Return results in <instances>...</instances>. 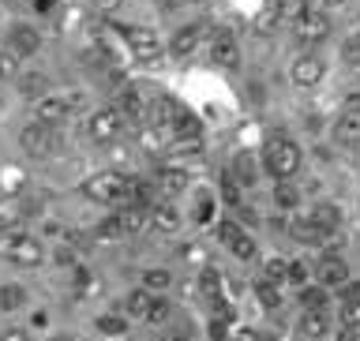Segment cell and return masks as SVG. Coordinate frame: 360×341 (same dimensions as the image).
Returning <instances> with one entry per match:
<instances>
[{
  "label": "cell",
  "mask_w": 360,
  "mask_h": 341,
  "mask_svg": "<svg viewBox=\"0 0 360 341\" xmlns=\"http://www.w3.org/2000/svg\"><path fill=\"white\" fill-rule=\"evenodd\" d=\"M150 229L173 236V233L180 229V210L173 207V202H165V199L154 202V207H150Z\"/></svg>",
  "instance_id": "cell-18"
},
{
  "label": "cell",
  "mask_w": 360,
  "mask_h": 341,
  "mask_svg": "<svg viewBox=\"0 0 360 341\" xmlns=\"http://www.w3.org/2000/svg\"><path fill=\"white\" fill-rule=\"evenodd\" d=\"M274 207L278 210H297L300 207V188H292L289 180H278L274 184Z\"/></svg>",
  "instance_id": "cell-27"
},
{
  "label": "cell",
  "mask_w": 360,
  "mask_h": 341,
  "mask_svg": "<svg viewBox=\"0 0 360 341\" xmlns=\"http://www.w3.org/2000/svg\"><path fill=\"white\" fill-rule=\"evenodd\" d=\"M259 180V157L255 154H236L233 157V184L236 188H255Z\"/></svg>",
  "instance_id": "cell-21"
},
{
  "label": "cell",
  "mask_w": 360,
  "mask_h": 341,
  "mask_svg": "<svg viewBox=\"0 0 360 341\" xmlns=\"http://www.w3.org/2000/svg\"><path fill=\"white\" fill-rule=\"evenodd\" d=\"M94 4V11H101V15H112V11H120L124 0H90Z\"/></svg>",
  "instance_id": "cell-42"
},
{
  "label": "cell",
  "mask_w": 360,
  "mask_h": 341,
  "mask_svg": "<svg viewBox=\"0 0 360 341\" xmlns=\"http://www.w3.org/2000/svg\"><path fill=\"white\" fill-rule=\"evenodd\" d=\"M4 255H8V263H15L22 270H34V266L45 263V247H41L38 236H30V233H11L4 240Z\"/></svg>",
  "instance_id": "cell-4"
},
{
  "label": "cell",
  "mask_w": 360,
  "mask_h": 341,
  "mask_svg": "<svg viewBox=\"0 0 360 341\" xmlns=\"http://www.w3.org/2000/svg\"><path fill=\"white\" fill-rule=\"evenodd\" d=\"M117 225H120L124 236H139V233L150 229V210L146 207H124L117 214Z\"/></svg>",
  "instance_id": "cell-17"
},
{
  "label": "cell",
  "mask_w": 360,
  "mask_h": 341,
  "mask_svg": "<svg viewBox=\"0 0 360 341\" xmlns=\"http://www.w3.org/2000/svg\"><path fill=\"white\" fill-rule=\"evenodd\" d=\"M297 330H300L304 341H323L326 334H330V315H326V311H304L300 323H297Z\"/></svg>",
  "instance_id": "cell-19"
},
{
  "label": "cell",
  "mask_w": 360,
  "mask_h": 341,
  "mask_svg": "<svg viewBox=\"0 0 360 341\" xmlns=\"http://www.w3.org/2000/svg\"><path fill=\"white\" fill-rule=\"evenodd\" d=\"M202 38H207V27H202V22H188V27H180L173 38H169V53L184 60V56H191L202 45Z\"/></svg>",
  "instance_id": "cell-13"
},
{
  "label": "cell",
  "mask_w": 360,
  "mask_h": 341,
  "mask_svg": "<svg viewBox=\"0 0 360 341\" xmlns=\"http://www.w3.org/2000/svg\"><path fill=\"white\" fill-rule=\"evenodd\" d=\"M311 4H319L323 11H338V8H345L349 0H311Z\"/></svg>",
  "instance_id": "cell-44"
},
{
  "label": "cell",
  "mask_w": 360,
  "mask_h": 341,
  "mask_svg": "<svg viewBox=\"0 0 360 341\" xmlns=\"http://www.w3.org/2000/svg\"><path fill=\"white\" fill-rule=\"evenodd\" d=\"M334 143L338 146H360V109H345L334 120Z\"/></svg>",
  "instance_id": "cell-16"
},
{
  "label": "cell",
  "mask_w": 360,
  "mask_h": 341,
  "mask_svg": "<svg viewBox=\"0 0 360 341\" xmlns=\"http://www.w3.org/2000/svg\"><path fill=\"white\" fill-rule=\"evenodd\" d=\"M154 191H162L165 202L180 195V191H188V169H180V165H165V169H158V176H154Z\"/></svg>",
  "instance_id": "cell-14"
},
{
  "label": "cell",
  "mask_w": 360,
  "mask_h": 341,
  "mask_svg": "<svg viewBox=\"0 0 360 341\" xmlns=\"http://www.w3.org/2000/svg\"><path fill=\"white\" fill-rule=\"evenodd\" d=\"M146 105H150V101L143 98V90L128 86V90L120 94V105H117V112H120V117H128V120H135V124H143V120H146Z\"/></svg>",
  "instance_id": "cell-22"
},
{
  "label": "cell",
  "mask_w": 360,
  "mask_h": 341,
  "mask_svg": "<svg viewBox=\"0 0 360 341\" xmlns=\"http://www.w3.org/2000/svg\"><path fill=\"white\" fill-rule=\"evenodd\" d=\"M4 49H11L19 60L38 56V53H41V34H38V27H30V22H15V27L8 30V45H4Z\"/></svg>",
  "instance_id": "cell-11"
},
{
  "label": "cell",
  "mask_w": 360,
  "mask_h": 341,
  "mask_svg": "<svg viewBox=\"0 0 360 341\" xmlns=\"http://www.w3.org/2000/svg\"><path fill=\"white\" fill-rule=\"evenodd\" d=\"M83 195L90 202H101V207H120V202L128 199V176L117 173V169L94 173L90 180H83Z\"/></svg>",
  "instance_id": "cell-3"
},
{
  "label": "cell",
  "mask_w": 360,
  "mask_h": 341,
  "mask_svg": "<svg viewBox=\"0 0 360 341\" xmlns=\"http://www.w3.org/2000/svg\"><path fill=\"white\" fill-rule=\"evenodd\" d=\"M342 326H349V330H360V300H349V304H345Z\"/></svg>",
  "instance_id": "cell-41"
},
{
  "label": "cell",
  "mask_w": 360,
  "mask_h": 341,
  "mask_svg": "<svg viewBox=\"0 0 360 341\" xmlns=\"http://www.w3.org/2000/svg\"><path fill=\"white\" fill-rule=\"evenodd\" d=\"M98 240L101 244H117V240H124V233H120V225H117V218H105V221H101L98 225Z\"/></svg>",
  "instance_id": "cell-39"
},
{
  "label": "cell",
  "mask_w": 360,
  "mask_h": 341,
  "mask_svg": "<svg viewBox=\"0 0 360 341\" xmlns=\"http://www.w3.org/2000/svg\"><path fill=\"white\" fill-rule=\"evenodd\" d=\"M120 131H124V117H120L117 109H98V112H90V120H86L90 143L109 146V143L120 139Z\"/></svg>",
  "instance_id": "cell-5"
},
{
  "label": "cell",
  "mask_w": 360,
  "mask_h": 341,
  "mask_svg": "<svg viewBox=\"0 0 360 341\" xmlns=\"http://www.w3.org/2000/svg\"><path fill=\"white\" fill-rule=\"evenodd\" d=\"M285 281H289V285H297V289H304V285L311 281L308 263H289V266H285Z\"/></svg>",
  "instance_id": "cell-38"
},
{
  "label": "cell",
  "mask_w": 360,
  "mask_h": 341,
  "mask_svg": "<svg viewBox=\"0 0 360 341\" xmlns=\"http://www.w3.org/2000/svg\"><path fill=\"white\" fill-rule=\"evenodd\" d=\"M150 304H154V297H150L146 289H131V292H128V304H124V308H128V319H143V323H146Z\"/></svg>",
  "instance_id": "cell-26"
},
{
  "label": "cell",
  "mask_w": 360,
  "mask_h": 341,
  "mask_svg": "<svg viewBox=\"0 0 360 341\" xmlns=\"http://www.w3.org/2000/svg\"><path fill=\"white\" fill-rule=\"evenodd\" d=\"M338 341H356V330H349V326H342V334H338Z\"/></svg>",
  "instance_id": "cell-46"
},
{
  "label": "cell",
  "mask_w": 360,
  "mask_h": 341,
  "mask_svg": "<svg viewBox=\"0 0 360 341\" xmlns=\"http://www.w3.org/2000/svg\"><path fill=\"white\" fill-rule=\"evenodd\" d=\"M169 311H173V308H169V300H162V297H154V304H150V315H146V323H165L169 319Z\"/></svg>",
  "instance_id": "cell-40"
},
{
  "label": "cell",
  "mask_w": 360,
  "mask_h": 341,
  "mask_svg": "<svg viewBox=\"0 0 360 341\" xmlns=\"http://www.w3.org/2000/svg\"><path fill=\"white\" fill-rule=\"evenodd\" d=\"M285 259H278V255H270L266 263H263V281H274V285H281L285 281Z\"/></svg>",
  "instance_id": "cell-34"
},
{
  "label": "cell",
  "mask_w": 360,
  "mask_h": 341,
  "mask_svg": "<svg viewBox=\"0 0 360 341\" xmlns=\"http://www.w3.org/2000/svg\"><path fill=\"white\" fill-rule=\"evenodd\" d=\"M210 60L225 67V72H233V67H240V45L229 30H214L210 34Z\"/></svg>",
  "instance_id": "cell-12"
},
{
  "label": "cell",
  "mask_w": 360,
  "mask_h": 341,
  "mask_svg": "<svg viewBox=\"0 0 360 341\" xmlns=\"http://www.w3.org/2000/svg\"><path fill=\"white\" fill-rule=\"evenodd\" d=\"M289 236H292L297 244H308V247L326 244V233H323L311 218H297V221H289Z\"/></svg>",
  "instance_id": "cell-24"
},
{
  "label": "cell",
  "mask_w": 360,
  "mask_h": 341,
  "mask_svg": "<svg viewBox=\"0 0 360 341\" xmlns=\"http://www.w3.org/2000/svg\"><path fill=\"white\" fill-rule=\"evenodd\" d=\"M315 281L330 292V289H338V285H345L349 281V263L345 259H338V255H326L323 263H319V274H315Z\"/></svg>",
  "instance_id": "cell-15"
},
{
  "label": "cell",
  "mask_w": 360,
  "mask_h": 341,
  "mask_svg": "<svg viewBox=\"0 0 360 341\" xmlns=\"http://www.w3.org/2000/svg\"><path fill=\"white\" fill-rule=\"evenodd\" d=\"M98 334H105V337H124V334H128V319H124L120 311L98 315Z\"/></svg>",
  "instance_id": "cell-28"
},
{
  "label": "cell",
  "mask_w": 360,
  "mask_h": 341,
  "mask_svg": "<svg viewBox=\"0 0 360 341\" xmlns=\"http://www.w3.org/2000/svg\"><path fill=\"white\" fill-rule=\"evenodd\" d=\"M0 22H4V8H0Z\"/></svg>",
  "instance_id": "cell-51"
},
{
  "label": "cell",
  "mask_w": 360,
  "mask_h": 341,
  "mask_svg": "<svg viewBox=\"0 0 360 341\" xmlns=\"http://www.w3.org/2000/svg\"><path fill=\"white\" fill-rule=\"evenodd\" d=\"M349 300H360V281H356L353 289H349Z\"/></svg>",
  "instance_id": "cell-49"
},
{
  "label": "cell",
  "mask_w": 360,
  "mask_h": 341,
  "mask_svg": "<svg viewBox=\"0 0 360 341\" xmlns=\"http://www.w3.org/2000/svg\"><path fill=\"white\" fill-rule=\"evenodd\" d=\"M326 300H330V292H326L323 285H304V289H300L304 311H326Z\"/></svg>",
  "instance_id": "cell-29"
},
{
  "label": "cell",
  "mask_w": 360,
  "mask_h": 341,
  "mask_svg": "<svg viewBox=\"0 0 360 341\" xmlns=\"http://www.w3.org/2000/svg\"><path fill=\"white\" fill-rule=\"evenodd\" d=\"M199 292H202L207 300H218V297H221V274H218L214 266H207V270L199 274Z\"/></svg>",
  "instance_id": "cell-31"
},
{
  "label": "cell",
  "mask_w": 360,
  "mask_h": 341,
  "mask_svg": "<svg viewBox=\"0 0 360 341\" xmlns=\"http://www.w3.org/2000/svg\"><path fill=\"white\" fill-rule=\"evenodd\" d=\"M49 341H79V337H75V334H53Z\"/></svg>",
  "instance_id": "cell-48"
},
{
  "label": "cell",
  "mask_w": 360,
  "mask_h": 341,
  "mask_svg": "<svg viewBox=\"0 0 360 341\" xmlns=\"http://www.w3.org/2000/svg\"><path fill=\"white\" fill-rule=\"evenodd\" d=\"M218 240H221L225 247H229L233 259H240V263H252L255 252H259L255 240H252V236H248V233H244L233 218H221V221H218Z\"/></svg>",
  "instance_id": "cell-7"
},
{
  "label": "cell",
  "mask_w": 360,
  "mask_h": 341,
  "mask_svg": "<svg viewBox=\"0 0 360 341\" xmlns=\"http://www.w3.org/2000/svg\"><path fill=\"white\" fill-rule=\"evenodd\" d=\"M19 64H22L19 56L0 45V83H11V79H19Z\"/></svg>",
  "instance_id": "cell-33"
},
{
  "label": "cell",
  "mask_w": 360,
  "mask_h": 341,
  "mask_svg": "<svg viewBox=\"0 0 360 341\" xmlns=\"http://www.w3.org/2000/svg\"><path fill=\"white\" fill-rule=\"evenodd\" d=\"M169 285H173V274H169L165 266H154L143 274V289L150 292V297H162V292H169Z\"/></svg>",
  "instance_id": "cell-25"
},
{
  "label": "cell",
  "mask_w": 360,
  "mask_h": 341,
  "mask_svg": "<svg viewBox=\"0 0 360 341\" xmlns=\"http://www.w3.org/2000/svg\"><path fill=\"white\" fill-rule=\"evenodd\" d=\"M342 60L353 64V67H360V30H353V34L342 41Z\"/></svg>",
  "instance_id": "cell-37"
},
{
  "label": "cell",
  "mask_w": 360,
  "mask_h": 341,
  "mask_svg": "<svg viewBox=\"0 0 360 341\" xmlns=\"http://www.w3.org/2000/svg\"><path fill=\"white\" fill-rule=\"evenodd\" d=\"M259 169H266L274 180H289V176H297V169L304 162V154H300V146L289 139V135H270L266 146H263V157H259Z\"/></svg>",
  "instance_id": "cell-1"
},
{
  "label": "cell",
  "mask_w": 360,
  "mask_h": 341,
  "mask_svg": "<svg viewBox=\"0 0 360 341\" xmlns=\"http://www.w3.org/2000/svg\"><path fill=\"white\" fill-rule=\"evenodd\" d=\"M308 8H311V0H274V11H278V19H285V22L300 19Z\"/></svg>",
  "instance_id": "cell-32"
},
{
  "label": "cell",
  "mask_w": 360,
  "mask_h": 341,
  "mask_svg": "<svg viewBox=\"0 0 360 341\" xmlns=\"http://www.w3.org/2000/svg\"><path fill=\"white\" fill-rule=\"evenodd\" d=\"M323 75H326V64H323L315 53H300L297 60H292V67H289V83L297 86V90L319 86V83H323Z\"/></svg>",
  "instance_id": "cell-9"
},
{
  "label": "cell",
  "mask_w": 360,
  "mask_h": 341,
  "mask_svg": "<svg viewBox=\"0 0 360 341\" xmlns=\"http://www.w3.org/2000/svg\"><path fill=\"white\" fill-rule=\"evenodd\" d=\"M292 34H297L300 45H319L330 38V15L326 11H304L300 19H292Z\"/></svg>",
  "instance_id": "cell-8"
},
{
  "label": "cell",
  "mask_w": 360,
  "mask_h": 341,
  "mask_svg": "<svg viewBox=\"0 0 360 341\" xmlns=\"http://www.w3.org/2000/svg\"><path fill=\"white\" fill-rule=\"evenodd\" d=\"M19 90L27 98H41V94H49L45 90V75H19Z\"/></svg>",
  "instance_id": "cell-36"
},
{
  "label": "cell",
  "mask_w": 360,
  "mask_h": 341,
  "mask_svg": "<svg viewBox=\"0 0 360 341\" xmlns=\"http://www.w3.org/2000/svg\"><path fill=\"white\" fill-rule=\"evenodd\" d=\"M169 8H191V4H202V0H165Z\"/></svg>",
  "instance_id": "cell-45"
},
{
  "label": "cell",
  "mask_w": 360,
  "mask_h": 341,
  "mask_svg": "<svg viewBox=\"0 0 360 341\" xmlns=\"http://www.w3.org/2000/svg\"><path fill=\"white\" fill-rule=\"evenodd\" d=\"M308 218H311L315 225H319V229H323L326 236H330V233L342 229L345 214H342V207H334V202H319V207H315V210L308 214Z\"/></svg>",
  "instance_id": "cell-23"
},
{
  "label": "cell",
  "mask_w": 360,
  "mask_h": 341,
  "mask_svg": "<svg viewBox=\"0 0 360 341\" xmlns=\"http://www.w3.org/2000/svg\"><path fill=\"white\" fill-rule=\"evenodd\" d=\"M124 41H128V53L139 64H154L162 56V38L150 27H124Z\"/></svg>",
  "instance_id": "cell-6"
},
{
  "label": "cell",
  "mask_w": 360,
  "mask_h": 341,
  "mask_svg": "<svg viewBox=\"0 0 360 341\" xmlns=\"http://www.w3.org/2000/svg\"><path fill=\"white\" fill-rule=\"evenodd\" d=\"M34 8H38V11H49V8H53V0H34Z\"/></svg>",
  "instance_id": "cell-47"
},
{
  "label": "cell",
  "mask_w": 360,
  "mask_h": 341,
  "mask_svg": "<svg viewBox=\"0 0 360 341\" xmlns=\"http://www.w3.org/2000/svg\"><path fill=\"white\" fill-rule=\"evenodd\" d=\"M86 94L83 90H56V94H41L34 98V120L45 124V128H53V124L68 120L75 109H83Z\"/></svg>",
  "instance_id": "cell-2"
},
{
  "label": "cell",
  "mask_w": 360,
  "mask_h": 341,
  "mask_svg": "<svg viewBox=\"0 0 360 341\" xmlns=\"http://www.w3.org/2000/svg\"><path fill=\"white\" fill-rule=\"evenodd\" d=\"M22 304H27V289L22 285H0V311H19Z\"/></svg>",
  "instance_id": "cell-30"
},
{
  "label": "cell",
  "mask_w": 360,
  "mask_h": 341,
  "mask_svg": "<svg viewBox=\"0 0 360 341\" xmlns=\"http://www.w3.org/2000/svg\"><path fill=\"white\" fill-rule=\"evenodd\" d=\"M0 341H30V334L22 330V326H8V330L0 334Z\"/></svg>",
  "instance_id": "cell-43"
},
{
  "label": "cell",
  "mask_w": 360,
  "mask_h": 341,
  "mask_svg": "<svg viewBox=\"0 0 360 341\" xmlns=\"http://www.w3.org/2000/svg\"><path fill=\"white\" fill-rule=\"evenodd\" d=\"M165 341H184V334H165Z\"/></svg>",
  "instance_id": "cell-50"
},
{
  "label": "cell",
  "mask_w": 360,
  "mask_h": 341,
  "mask_svg": "<svg viewBox=\"0 0 360 341\" xmlns=\"http://www.w3.org/2000/svg\"><path fill=\"white\" fill-rule=\"evenodd\" d=\"M202 150H207V143H202V135H176L173 143H169V157H176V162H199Z\"/></svg>",
  "instance_id": "cell-20"
},
{
  "label": "cell",
  "mask_w": 360,
  "mask_h": 341,
  "mask_svg": "<svg viewBox=\"0 0 360 341\" xmlns=\"http://www.w3.org/2000/svg\"><path fill=\"white\" fill-rule=\"evenodd\" d=\"M53 128H45V124L38 120H30L27 128L19 131V146H22V154L27 157H49L53 154Z\"/></svg>",
  "instance_id": "cell-10"
},
{
  "label": "cell",
  "mask_w": 360,
  "mask_h": 341,
  "mask_svg": "<svg viewBox=\"0 0 360 341\" xmlns=\"http://www.w3.org/2000/svg\"><path fill=\"white\" fill-rule=\"evenodd\" d=\"M255 297L263 300V308H278V304H281V289L274 285V281H259V285H255Z\"/></svg>",
  "instance_id": "cell-35"
}]
</instances>
